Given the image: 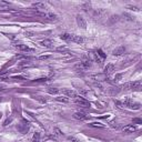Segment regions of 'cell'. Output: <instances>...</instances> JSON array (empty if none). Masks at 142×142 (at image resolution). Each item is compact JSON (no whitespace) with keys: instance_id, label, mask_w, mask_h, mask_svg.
Returning <instances> with one entry per match:
<instances>
[{"instance_id":"cell-1","label":"cell","mask_w":142,"mask_h":142,"mask_svg":"<svg viewBox=\"0 0 142 142\" xmlns=\"http://www.w3.org/2000/svg\"><path fill=\"white\" fill-rule=\"evenodd\" d=\"M122 105L125 106V107H128V108H130V109H135V110H138V109H140V107H141L140 103L133 101V100H132V99H130V98H127L125 100L123 101V103H122Z\"/></svg>"},{"instance_id":"cell-2","label":"cell","mask_w":142,"mask_h":142,"mask_svg":"<svg viewBox=\"0 0 142 142\" xmlns=\"http://www.w3.org/2000/svg\"><path fill=\"white\" fill-rule=\"evenodd\" d=\"M73 99H74V102L77 103V105H79L80 107H84V108L90 107V102L87 100V99L82 98L81 96H75Z\"/></svg>"},{"instance_id":"cell-3","label":"cell","mask_w":142,"mask_h":142,"mask_svg":"<svg viewBox=\"0 0 142 142\" xmlns=\"http://www.w3.org/2000/svg\"><path fill=\"white\" fill-rule=\"evenodd\" d=\"M75 20H77V25L81 28V29H87V21L82 16H77Z\"/></svg>"},{"instance_id":"cell-4","label":"cell","mask_w":142,"mask_h":142,"mask_svg":"<svg viewBox=\"0 0 142 142\" xmlns=\"http://www.w3.org/2000/svg\"><path fill=\"white\" fill-rule=\"evenodd\" d=\"M73 118L77 120H80V121H84V120H88L89 119V116L87 113L84 112H75L73 114Z\"/></svg>"},{"instance_id":"cell-5","label":"cell","mask_w":142,"mask_h":142,"mask_svg":"<svg viewBox=\"0 0 142 142\" xmlns=\"http://www.w3.org/2000/svg\"><path fill=\"white\" fill-rule=\"evenodd\" d=\"M17 129H18V131H20L21 133H27V131L29 130V125H28V122L22 121V123L18 124Z\"/></svg>"},{"instance_id":"cell-6","label":"cell","mask_w":142,"mask_h":142,"mask_svg":"<svg viewBox=\"0 0 142 142\" xmlns=\"http://www.w3.org/2000/svg\"><path fill=\"white\" fill-rule=\"evenodd\" d=\"M124 52H125V48H124V47L123 46H119V47H117V48L112 51V54L119 57V56H122Z\"/></svg>"},{"instance_id":"cell-7","label":"cell","mask_w":142,"mask_h":142,"mask_svg":"<svg viewBox=\"0 0 142 142\" xmlns=\"http://www.w3.org/2000/svg\"><path fill=\"white\" fill-rule=\"evenodd\" d=\"M69 41H72V42H75V43H82L84 41L82 37L80 36H75V35H71L70 36V40Z\"/></svg>"},{"instance_id":"cell-8","label":"cell","mask_w":142,"mask_h":142,"mask_svg":"<svg viewBox=\"0 0 142 142\" xmlns=\"http://www.w3.org/2000/svg\"><path fill=\"white\" fill-rule=\"evenodd\" d=\"M116 67H114V64H112V63H109L107 67L105 68V74L106 75H110L113 71H114Z\"/></svg>"},{"instance_id":"cell-9","label":"cell","mask_w":142,"mask_h":142,"mask_svg":"<svg viewBox=\"0 0 142 142\" xmlns=\"http://www.w3.org/2000/svg\"><path fill=\"white\" fill-rule=\"evenodd\" d=\"M136 130V127L135 125H132V124H129V125H125L122 131L124 132V133H132V132H134Z\"/></svg>"},{"instance_id":"cell-10","label":"cell","mask_w":142,"mask_h":142,"mask_svg":"<svg viewBox=\"0 0 142 142\" xmlns=\"http://www.w3.org/2000/svg\"><path fill=\"white\" fill-rule=\"evenodd\" d=\"M42 17H43L46 20H49V21L58 20V17H57L56 15H53V13H45V15H42Z\"/></svg>"},{"instance_id":"cell-11","label":"cell","mask_w":142,"mask_h":142,"mask_svg":"<svg viewBox=\"0 0 142 142\" xmlns=\"http://www.w3.org/2000/svg\"><path fill=\"white\" fill-rule=\"evenodd\" d=\"M16 48H18L20 51H25V52H27V51H32V49L26 45H16Z\"/></svg>"},{"instance_id":"cell-12","label":"cell","mask_w":142,"mask_h":142,"mask_svg":"<svg viewBox=\"0 0 142 142\" xmlns=\"http://www.w3.org/2000/svg\"><path fill=\"white\" fill-rule=\"evenodd\" d=\"M142 86L141 81H135V82H131V89L132 90H140Z\"/></svg>"},{"instance_id":"cell-13","label":"cell","mask_w":142,"mask_h":142,"mask_svg":"<svg viewBox=\"0 0 142 142\" xmlns=\"http://www.w3.org/2000/svg\"><path fill=\"white\" fill-rule=\"evenodd\" d=\"M63 93H64L67 97H70V98H74L75 96H77L73 90H69V89H64V90H63Z\"/></svg>"},{"instance_id":"cell-14","label":"cell","mask_w":142,"mask_h":142,"mask_svg":"<svg viewBox=\"0 0 142 142\" xmlns=\"http://www.w3.org/2000/svg\"><path fill=\"white\" fill-rule=\"evenodd\" d=\"M41 43H42V46L43 47H46V48H52V41L51 40H49V39H46V40H43V41H41Z\"/></svg>"},{"instance_id":"cell-15","label":"cell","mask_w":142,"mask_h":142,"mask_svg":"<svg viewBox=\"0 0 142 142\" xmlns=\"http://www.w3.org/2000/svg\"><path fill=\"white\" fill-rule=\"evenodd\" d=\"M32 7L36 9H46V4L43 2H36V3H32Z\"/></svg>"},{"instance_id":"cell-16","label":"cell","mask_w":142,"mask_h":142,"mask_svg":"<svg viewBox=\"0 0 142 142\" xmlns=\"http://www.w3.org/2000/svg\"><path fill=\"white\" fill-rule=\"evenodd\" d=\"M120 92V88H114V87H112L109 89V93L112 94V96H116V94H118Z\"/></svg>"},{"instance_id":"cell-17","label":"cell","mask_w":142,"mask_h":142,"mask_svg":"<svg viewBox=\"0 0 142 142\" xmlns=\"http://www.w3.org/2000/svg\"><path fill=\"white\" fill-rule=\"evenodd\" d=\"M96 52H97L98 57H99V58H100L101 60H105V59H106V54H105V53H103V51H102L101 49H99V50H97V51H96Z\"/></svg>"},{"instance_id":"cell-18","label":"cell","mask_w":142,"mask_h":142,"mask_svg":"<svg viewBox=\"0 0 142 142\" xmlns=\"http://www.w3.org/2000/svg\"><path fill=\"white\" fill-rule=\"evenodd\" d=\"M89 127H92V128H105V125H103L102 123H100V122H92V123H90Z\"/></svg>"},{"instance_id":"cell-19","label":"cell","mask_w":142,"mask_h":142,"mask_svg":"<svg viewBox=\"0 0 142 142\" xmlns=\"http://www.w3.org/2000/svg\"><path fill=\"white\" fill-rule=\"evenodd\" d=\"M32 142H41L40 141V133L36 132V133L34 134V138H32Z\"/></svg>"},{"instance_id":"cell-20","label":"cell","mask_w":142,"mask_h":142,"mask_svg":"<svg viewBox=\"0 0 142 142\" xmlns=\"http://www.w3.org/2000/svg\"><path fill=\"white\" fill-rule=\"evenodd\" d=\"M48 92L51 93V94H57V93L60 92V90L57 89V88H50V89H48Z\"/></svg>"},{"instance_id":"cell-21","label":"cell","mask_w":142,"mask_h":142,"mask_svg":"<svg viewBox=\"0 0 142 142\" xmlns=\"http://www.w3.org/2000/svg\"><path fill=\"white\" fill-rule=\"evenodd\" d=\"M70 36H71V35H69V34H63V35H61V36H60V38H61L62 40L69 41V40H70Z\"/></svg>"},{"instance_id":"cell-22","label":"cell","mask_w":142,"mask_h":142,"mask_svg":"<svg viewBox=\"0 0 142 142\" xmlns=\"http://www.w3.org/2000/svg\"><path fill=\"white\" fill-rule=\"evenodd\" d=\"M132 121H133V124H141L142 123V119H140V118H134Z\"/></svg>"},{"instance_id":"cell-23","label":"cell","mask_w":142,"mask_h":142,"mask_svg":"<svg viewBox=\"0 0 142 142\" xmlns=\"http://www.w3.org/2000/svg\"><path fill=\"white\" fill-rule=\"evenodd\" d=\"M122 78V74L121 73H119V74H116V77H114V79H113V81L114 82H118V81H120V79Z\"/></svg>"},{"instance_id":"cell-24","label":"cell","mask_w":142,"mask_h":142,"mask_svg":"<svg viewBox=\"0 0 142 142\" xmlns=\"http://www.w3.org/2000/svg\"><path fill=\"white\" fill-rule=\"evenodd\" d=\"M57 100H58V101H62V102H68V101H69L67 98H62V97H59V98H57Z\"/></svg>"},{"instance_id":"cell-25","label":"cell","mask_w":142,"mask_h":142,"mask_svg":"<svg viewBox=\"0 0 142 142\" xmlns=\"http://www.w3.org/2000/svg\"><path fill=\"white\" fill-rule=\"evenodd\" d=\"M45 81H47L46 78H40V79H37L36 80V82H45Z\"/></svg>"},{"instance_id":"cell-26","label":"cell","mask_w":142,"mask_h":142,"mask_svg":"<svg viewBox=\"0 0 142 142\" xmlns=\"http://www.w3.org/2000/svg\"><path fill=\"white\" fill-rule=\"evenodd\" d=\"M57 50H58V51H67L68 49L65 48V47H59V48L57 49Z\"/></svg>"},{"instance_id":"cell-27","label":"cell","mask_w":142,"mask_h":142,"mask_svg":"<svg viewBox=\"0 0 142 142\" xmlns=\"http://www.w3.org/2000/svg\"><path fill=\"white\" fill-rule=\"evenodd\" d=\"M54 132H56V133H54L56 135H61V132H60V130H58V129H56V130H54Z\"/></svg>"},{"instance_id":"cell-28","label":"cell","mask_w":142,"mask_h":142,"mask_svg":"<svg viewBox=\"0 0 142 142\" xmlns=\"http://www.w3.org/2000/svg\"><path fill=\"white\" fill-rule=\"evenodd\" d=\"M47 58H49V57H48V56H41V57H40V58H39V59H41V60H43V59H47Z\"/></svg>"},{"instance_id":"cell-29","label":"cell","mask_w":142,"mask_h":142,"mask_svg":"<svg viewBox=\"0 0 142 142\" xmlns=\"http://www.w3.org/2000/svg\"><path fill=\"white\" fill-rule=\"evenodd\" d=\"M4 89V87L3 86H1V84H0V91H1V90H3Z\"/></svg>"}]
</instances>
